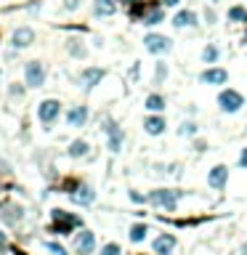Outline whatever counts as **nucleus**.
Instances as JSON below:
<instances>
[{
	"mask_svg": "<svg viewBox=\"0 0 247 255\" xmlns=\"http://www.w3.org/2000/svg\"><path fill=\"white\" fill-rule=\"evenodd\" d=\"M178 199H181V191H175V189H154L152 194L146 197V202L154 205V207H162V210H175Z\"/></svg>",
	"mask_w": 247,
	"mask_h": 255,
	"instance_id": "nucleus-1",
	"label": "nucleus"
},
{
	"mask_svg": "<svg viewBox=\"0 0 247 255\" xmlns=\"http://www.w3.org/2000/svg\"><path fill=\"white\" fill-rule=\"evenodd\" d=\"M218 106H221V112L234 114V112H239L245 106V96L239 93V90H234V88H223L218 93Z\"/></svg>",
	"mask_w": 247,
	"mask_h": 255,
	"instance_id": "nucleus-2",
	"label": "nucleus"
},
{
	"mask_svg": "<svg viewBox=\"0 0 247 255\" xmlns=\"http://www.w3.org/2000/svg\"><path fill=\"white\" fill-rule=\"evenodd\" d=\"M51 215H53V231H59V234H69L72 229L82 226V221L67 210H53Z\"/></svg>",
	"mask_w": 247,
	"mask_h": 255,
	"instance_id": "nucleus-3",
	"label": "nucleus"
},
{
	"mask_svg": "<svg viewBox=\"0 0 247 255\" xmlns=\"http://www.w3.org/2000/svg\"><path fill=\"white\" fill-rule=\"evenodd\" d=\"M144 45H146V51H149V53H154V56H160V53H167V51L173 48L170 37H167V35H157V32L146 35V37H144Z\"/></svg>",
	"mask_w": 247,
	"mask_h": 255,
	"instance_id": "nucleus-4",
	"label": "nucleus"
},
{
	"mask_svg": "<svg viewBox=\"0 0 247 255\" xmlns=\"http://www.w3.org/2000/svg\"><path fill=\"white\" fill-rule=\"evenodd\" d=\"M229 183V168L226 165H213L210 173H207V186L213 191H223Z\"/></svg>",
	"mask_w": 247,
	"mask_h": 255,
	"instance_id": "nucleus-5",
	"label": "nucleus"
},
{
	"mask_svg": "<svg viewBox=\"0 0 247 255\" xmlns=\"http://www.w3.org/2000/svg\"><path fill=\"white\" fill-rule=\"evenodd\" d=\"M59 112H61V104L56 98H45V101L37 106V117H40L43 125H51V122L59 117Z\"/></svg>",
	"mask_w": 247,
	"mask_h": 255,
	"instance_id": "nucleus-6",
	"label": "nucleus"
},
{
	"mask_svg": "<svg viewBox=\"0 0 247 255\" xmlns=\"http://www.w3.org/2000/svg\"><path fill=\"white\" fill-rule=\"evenodd\" d=\"M104 133H106V146H109V152L117 154L122 149V130L117 128V122L104 120Z\"/></svg>",
	"mask_w": 247,
	"mask_h": 255,
	"instance_id": "nucleus-7",
	"label": "nucleus"
},
{
	"mask_svg": "<svg viewBox=\"0 0 247 255\" xmlns=\"http://www.w3.org/2000/svg\"><path fill=\"white\" fill-rule=\"evenodd\" d=\"M24 77H27L29 88H40V85L45 83V69H43L40 61H29V64L24 67Z\"/></svg>",
	"mask_w": 247,
	"mask_h": 255,
	"instance_id": "nucleus-8",
	"label": "nucleus"
},
{
	"mask_svg": "<svg viewBox=\"0 0 247 255\" xmlns=\"http://www.w3.org/2000/svg\"><path fill=\"white\" fill-rule=\"evenodd\" d=\"M199 80H202L205 85H226L229 72L223 67H210V69H205V72L199 75Z\"/></svg>",
	"mask_w": 247,
	"mask_h": 255,
	"instance_id": "nucleus-9",
	"label": "nucleus"
},
{
	"mask_svg": "<svg viewBox=\"0 0 247 255\" xmlns=\"http://www.w3.org/2000/svg\"><path fill=\"white\" fill-rule=\"evenodd\" d=\"M175 245H178V239H175V234H160L157 239H154V255H170L175 250Z\"/></svg>",
	"mask_w": 247,
	"mask_h": 255,
	"instance_id": "nucleus-10",
	"label": "nucleus"
},
{
	"mask_svg": "<svg viewBox=\"0 0 247 255\" xmlns=\"http://www.w3.org/2000/svg\"><path fill=\"white\" fill-rule=\"evenodd\" d=\"M93 247H96V234L93 231H80V237H77V242H75L77 255H90Z\"/></svg>",
	"mask_w": 247,
	"mask_h": 255,
	"instance_id": "nucleus-11",
	"label": "nucleus"
},
{
	"mask_svg": "<svg viewBox=\"0 0 247 255\" xmlns=\"http://www.w3.org/2000/svg\"><path fill=\"white\" fill-rule=\"evenodd\" d=\"M88 122V109L85 106H72V109L67 112V125L69 128H82Z\"/></svg>",
	"mask_w": 247,
	"mask_h": 255,
	"instance_id": "nucleus-12",
	"label": "nucleus"
},
{
	"mask_svg": "<svg viewBox=\"0 0 247 255\" xmlns=\"http://www.w3.org/2000/svg\"><path fill=\"white\" fill-rule=\"evenodd\" d=\"M165 128H167V122H165V117H160V114H152V117L144 120V130L149 136H162Z\"/></svg>",
	"mask_w": 247,
	"mask_h": 255,
	"instance_id": "nucleus-13",
	"label": "nucleus"
},
{
	"mask_svg": "<svg viewBox=\"0 0 247 255\" xmlns=\"http://www.w3.org/2000/svg\"><path fill=\"white\" fill-rule=\"evenodd\" d=\"M170 24H173L175 29H183V27H197V13H194V11H186V8H183V11H178V13L173 16V21H170Z\"/></svg>",
	"mask_w": 247,
	"mask_h": 255,
	"instance_id": "nucleus-14",
	"label": "nucleus"
},
{
	"mask_svg": "<svg viewBox=\"0 0 247 255\" xmlns=\"http://www.w3.org/2000/svg\"><path fill=\"white\" fill-rule=\"evenodd\" d=\"M32 40H35V32L29 27H21L13 32V45L16 48H27V45H32Z\"/></svg>",
	"mask_w": 247,
	"mask_h": 255,
	"instance_id": "nucleus-15",
	"label": "nucleus"
},
{
	"mask_svg": "<svg viewBox=\"0 0 247 255\" xmlns=\"http://www.w3.org/2000/svg\"><path fill=\"white\" fill-rule=\"evenodd\" d=\"M72 199L77 205H90L96 199V191L90 189V186H77L75 191H72Z\"/></svg>",
	"mask_w": 247,
	"mask_h": 255,
	"instance_id": "nucleus-16",
	"label": "nucleus"
},
{
	"mask_svg": "<svg viewBox=\"0 0 247 255\" xmlns=\"http://www.w3.org/2000/svg\"><path fill=\"white\" fill-rule=\"evenodd\" d=\"M101 80H104V69H98V67L85 69V72H82V85H85V88H96Z\"/></svg>",
	"mask_w": 247,
	"mask_h": 255,
	"instance_id": "nucleus-17",
	"label": "nucleus"
},
{
	"mask_svg": "<svg viewBox=\"0 0 247 255\" xmlns=\"http://www.w3.org/2000/svg\"><path fill=\"white\" fill-rule=\"evenodd\" d=\"M114 11H117V3H114V0H96V3H93V13H96V16H112Z\"/></svg>",
	"mask_w": 247,
	"mask_h": 255,
	"instance_id": "nucleus-18",
	"label": "nucleus"
},
{
	"mask_svg": "<svg viewBox=\"0 0 247 255\" xmlns=\"http://www.w3.org/2000/svg\"><path fill=\"white\" fill-rule=\"evenodd\" d=\"M165 19V11H162V5H152L149 11H146V16H144V24H160V21Z\"/></svg>",
	"mask_w": 247,
	"mask_h": 255,
	"instance_id": "nucleus-19",
	"label": "nucleus"
},
{
	"mask_svg": "<svg viewBox=\"0 0 247 255\" xmlns=\"http://www.w3.org/2000/svg\"><path fill=\"white\" fill-rule=\"evenodd\" d=\"M146 109H149V112H162V109H165V98H162L160 93H152V96H146Z\"/></svg>",
	"mask_w": 247,
	"mask_h": 255,
	"instance_id": "nucleus-20",
	"label": "nucleus"
},
{
	"mask_svg": "<svg viewBox=\"0 0 247 255\" xmlns=\"http://www.w3.org/2000/svg\"><path fill=\"white\" fill-rule=\"evenodd\" d=\"M221 59V48H218V45H205V51H202V61H205V64H215V61H218Z\"/></svg>",
	"mask_w": 247,
	"mask_h": 255,
	"instance_id": "nucleus-21",
	"label": "nucleus"
},
{
	"mask_svg": "<svg viewBox=\"0 0 247 255\" xmlns=\"http://www.w3.org/2000/svg\"><path fill=\"white\" fill-rule=\"evenodd\" d=\"M88 149H90V146H88V141H82V138H80V141H72V144H69V157H85Z\"/></svg>",
	"mask_w": 247,
	"mask_h": 255,
	"instance_id": "nucleus-22",
	"label": "nucleus"
},
{
	"mask_svg": "<svg viewBox=\"0 0 247 255\" xmlns=\"http://www.w3.org/2000/svg\"><path fill=\"white\" fill-rule=\"evenodd\" d=\"M146 234H149V226H146V223H136V226H130V242H144Z\"/></svg>",
	"mask_w": 247,
	"mask_h": 255,
	"instance_id": "nucleus-23",
	"label": "nucleus"
},
{
	"mask_svg": "<svg viewBox=\"0 0 247 255\" xmlns=\"http://www.w3.org/2000/svg\"><path fill=\"white\" fill-rule=\"evenodd\" d=\"M229 21H247V8H242V5H231L229 8Z\"/></svg>",
	"mask_w": 247,
	"mask_h": 255,
	"instance_id": "nucleus-24",
	"label": "nucleus"
},
{
	"mask_svg": "<svg viewBox=\"0 0 247 255\" xmlns=\"http://www.w3.org/2000/svg\"><path fill=\"white\" fill-rule=\"evenodd\" d=\"M178 136H197V122H183L178 128Z\"/></svg>",
	"mask_w": 247,
	"mask_h": 255,
	"instance_id": "nucleus-25",
	"label": "nucleus"
},
{
	"mask_svg": "<svg viewBox=\"0 0 247 255\" xmlns=\"http://www.w3.org/2000/svg\"><path fill=\"white\" fill-rule=\"evenodd\" d=\"M101 255H122V250H120L117 242H109V245L101 247Z\"/></svg>",
	"mask_w": 247,
	"mask_h": 255,
	"instance_id": "nucleus-26",
	"label": "nucleus"
},
{
	"mask_svg": "<svg viewBox=\"0 0 247 255\" xmlns=\"http://www.w3.org/2000/svg\"><path fill=\"white\" fill-rule=\"evenodd\" d=\"M45 247H48L53 255H67V250H64V247H61L59 242H45Z\"/></svg>",
	"mask_w": 247,
	"mask_h": 255,
	"instance_id": "nucleus-27",
	"label": "nucleus"
},
{
	"mask_svg": "<svg viewBox=\"0 0 247 255\" xmlns=\"http://www.w3.org/2000/svg\"><path fill=\"white\" fill-rule=\"evenodd\" d=\"M165 77H167V64H165V61H160V64H157V83H162Z\"/></svg>",
	"mask_w": 247,
	"mask_h": 255,
	"instance_id": "nucleus-28",
	"label": "nucleus"
},
{
	"mask_svg": "<svg viewBox=\"0 0 247 255\" xmlns=\"http://www.w3.org/2000/svg\"><path fill=\"white\" fill-rule=\"evenodd\" d=\"M237 165H239V170H247V146H245V149H242V154H239Z\"/></svg>",
	"mask_w": 247,
	"mask_h": 255,
	"instance_id": "nucleus-29",
	"label": "nucleus"
},
{
	"mask_svg": "<svg viewBox=\"0 0 247 255\" xmlns=\"http://www.w3.org/2000/svg\"><path fill=\"white\" fill-rule=\"evenodd\" d=\"M181 0H162V5H165V8H173V5H178Z\"/></svg>",
	"mask_w": 247,
	"mask_h": 255,
	"instance_id": "nucleus-30",
	"label": "nucleus"
},
{
	"mask_svg": "<svg viewBox=\"0 0 247 255\" xmlns=\"http://www.w3.org/2000/svg\"><path fill=\"white\" fill-rule=\"evenodd\" d=\"M130 199H133V202H144L146 197H141V194H136V191H130Z\"/></svg>",
	"mask_w": 247,
	"mask_h": 255,
	"instance_id": "nucleus-31",
	"label": "nucleus"
},
{
	"mask_svg": "<svg viewBox=\"0 0 247 255\" xmlns=\"http://www.w3.org/2000/svg\"><path fill=\"white\" fill-rule=\"evenodd\" d=\"M3 247H5V234L0 231V250H3Z\"/></svg>",
	"mask_w": 247,
	"mask_h": 255,
	"instance_id": "nucleus-32",
	"label": "nucleus"
},
{
	"mask_svg": "<svg viewBox=\"0 0 247 255\" xmlns=\"http://www.w3.org/2000/svg\"><path fill=\"white\" fill-rule=\"evenodd\" d=\"M245 45H247V35H245Z\"/></svg>",
	"mask_w": 247,
	"mask_h": 255,
	"instance_id": "nucleus-33",
	"label": "nucleus"
},
{
	"mask_svg": "<svg viewBox=\"0 0 247 255\" xmlns=\"http://www.w3.org/2000/svg\"><path fill=\"white\" fill-rule=\"evenodd\" d=\"M0 77H3V72H0Z\"/></svg>",
	"mask_w": 247,
	"mask_h": 255,
	"instance_id": "nucleus-34",
	"label": "nucleus"
}]
</instances>
